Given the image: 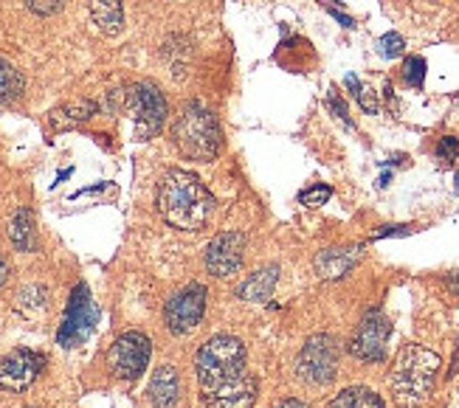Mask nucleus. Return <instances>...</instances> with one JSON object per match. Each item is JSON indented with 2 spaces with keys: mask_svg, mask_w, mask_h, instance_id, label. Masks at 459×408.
Returning <instances> with one entry per match:
<instances>
[{
  "mask_svg": "<svg viewBox=\"0 0 459 408\" xmlns=\"http://www.w3.org/2000/svg\"><path fill=\"white\" fill-rule=\"evenodd\" d=\"M158 212L178 231H201L214 217V197L192 172L172 169L158 187Z\"/></svg>",
  "mask_w": 459,
  "mask_h": 408,
  "instance_id": "obj_1",
  "label": "nucleus"
},
{
  "mask_svg": "<svg viewBox=\"0 0 459 408\" xmlns=\"http://www.w3.org/2000/svg\"><path fill=\"white\" fill-rule=\"evenodd\" d=\"M440 372V355L420 343H406L389 372V392L397 408H420Z\"/></svg>",
  "mask_w": 459,
  "mask_h": 408,
  "instance_id": "obj_2",
  "label": "nucleus"
},
{
  "mask_svg": "<svg viewBox=\"0 0 459 408\" xmlns=\"http://www.w3.org/2000/svg\"><path fill=\"white\" fill-rule=\"evenodd\" d=\"M175 144L186 158L192 161H212L217 152H221V125L212 110H206L201 101H186L175 118Z\"/></svg>",
  "mask_w": 459,
  "mask_h": 408,
  "instance_id": "obj_3",
  "label": "nucleus"
},
{
  "mask_svg": "<svg viewBox=\"0 0 459 408\" xmlns=\"http://www.w3.org/2000/svg\"><path fill=\"white\" fill-rule=\"evenodd\" d=\"M195 366L197 383H201L204 392H209L214 386L234 380L246 372V343L234 335H214L201 346Z\"/></svg>",
  "mask_w": 459,
  "mask_h": 408,
  "instance_id": "obj_4",
  "label": "nucleus"
},
{
  "mask_svg": "<svg viewBox=\"0 0 459 408\" xmlns=\"http://www.w3.org/2000/svg\"><path fill=\"white\" fill-rule=\"evenodd\" d=\"M125 108L133 113L135 135L142 141L161 133L167 121V101L164 93L158 91V85H152V82H135L133 88H127Z\"/></svg>",
  "mask_w": 459,
  "mask_h": 408,
  "instance_id": "obj_5",
  "label": "nucleus"
},
{
  "mask_svg": "<svg viewBox=\"0 0 459 408\" xmlns=\"http://www.w3.org/2000/svg\"><path fill=\"white\" fill-rule=\"evenodd\" d=\"M296 372L305 383H313V386L333 383L338 375V343H335V338L327 333L313 335L302 346V352H299Z\"/></svg>",
  "mask_w": 459,
  "mask_h": 408,
  "instance_id": "obj_6",
  "label": "nucleus"
},
{
  "mask_svg": "<svg viewBox=\"0 0 459 408\" xmlns=\"http://www.w3.org/2000/svg\"><path fill=\"white\" fill-rule=\"evenodd\" d=\"M152 343L144 333H125L113 341L108 350V366L118 380H135L142 378L150 363Z\"/></svg>",
  "mask_w": 459,
  "mask_h": 408,
  "instance_id": "obj_7",
  "label": "nucleus"
},
{
  "mask_svg": "<svg viewBox=\"0 0 459 408\" xmlns=\"http://www.w3.org/2000/svg\"><path fill=\"white\" fill-rule=\"evenodd\" d=\"M204 313H206V288L204 284H189V288L178 291L167 301L164 321L175 335H186L204 321Z\"/></svg>",
  "mask_w": 459,
  "mask_h": 408,
  "instance_id": "obj_8",
  "label": "nucleus"
},
{
  "mask_svg": "<svg viewBox=\"0 0 459 408\" xmlns=\"http://www.w3.org/2000/svg\"><path fill=\"white\" fill-rule=\"evenodd\" d=\"M392 333V324L384 316V310H369L364 321L358 324V330L350 341V352L364 360V363H377L386 358V341Z\"/></svg>",
  "mask_w": 459,
  "mask_h": 408,
  "instance_id": "obj_9",
  "label": "nucleus"
},
{
  "mask_svg": "<svg viewBox=\"0 0 459 408\" xmlns=\"http://www.w3.org/2000/svg\"><path fill=\"white\" fill-rule=\"evenodd\" d=\"M46 358L37 355L31 350H14L9 355L0 358V389L23 395L37 383V378L43 375Z\"/></svg>",
  "mask_w": 459,
  "mask_h": 408,
  "instance_id": "obj_10",
  "label": "nucleus"
},
{
  "mask_svg": "<svg viewBox=\"0 0 459 408\" xmlns=\"http://www.w3.org/2000/svg\"><path fill=\"white\" fill-rule=\"evenodd\" d=\"M246 262V237L239 231H223L217 234L206 248V271L212 276H231L243 268Z\"/></svg>",
  "mask_w": 459,
  "mask_h": 408,
  "instance_id": "obj_11",
  "label": "nucleus"
},
{
  "mask_svg": "<svg viewBox=\"0 0 459 408\" xmlns=\"http://www.w3.org/2000/svg\"><path fill=\"white\" fill-rule=\"evenodd\" d=\"M254 403H256V378L246 372L204 392L206 408H251Z\"/></svg>",
  "mask_w": 459,
  "mask_h": 408,
  "instance_id": "obj_12",
  "label": "nucleus"
},
{
  "mask_svg": "<svg viewBox=\"0 0 459 408\" xmlns=\"http://www.w3.org/2000/svg\"><path fill=\"white\" fill-rule=\"evenodd\" d=\"M93 321H96V310H93V304L88 299V291L76 288V293L71 299V308H68V316L63 321V330H59V341H63L65 346L79 343L91 333Z\"/></svg>",
  "mask_w": 459,
  "mask_h": 408,
  "instance_id": "obj_13",
  "label": "nucleus"
},
{
  "mask_svg": "<svg viewBox=\"0 0 459 408\" xmlns=\"http://www.w3.org/2000/svg\"><path fill=\"white\" fill-rule=\"evenodd\" d=\"M364 259V245H344V248H325L318 251L313 268L322 279H342L358 262Z\"/></svg>",
  "mask_w": 459,
  "mask_h": 408,
  "instance_id": "obj_14",
  "label": "nucleus"
},
{
  "mask_svg": "<svg viewBox=\"0 0 459 408\" xmlns=\"http://www.w3.org/2000/svg\"><path fill=\"white\" fill-rule=\"evenodd\" d=\"M178 397H181V378L169 363L158 366L150 380V400L155 408H175Z\"/></svg>",
  "mask_w": 459,
  "mask_h": 408,
  "instance_id": "obj_15",
  "label": "nucleus"
},
{
  "mask_svg": "<svg viewBox=\"0 0 459 408\" xmlns=\"http://www.w3.org/2000/svg\"><path fill=\"white\" fill-rule=\"evenodd\" d=\"M91 6V17L96 29L108 34V37H116L125 26V9H122V0H88Z\"/></svg>",
  "mask_w": 459,
  "mask_h": 408,
  "instance_id": "obj_16",
  "label": "nucleus"
},
{
  "mask_svg": "<svg viewBox=\"0 0 459 408\" xmlns=\"http://www.w3.org/2000/svg\"><path fill=\"white\" fill-rule=\"evenodd\" d=\"M276 282H279V268H276V265H268V268L251 273L243 284H239L237 296L246 299V301H265L273 293Z\"/></svg>",
  "mask_w": 459,
  "mask_h": 408,
  "instance_id": "obj_17",
  "label": "nucleus"
},
{
  "mask_svg": "<svg viewBox=\"0 0 459 408\" xmlns=\"http://www.w3.org/2000/svg\"><path fill=\"white\" fill-rule=\"evenodd\" d=\"M99 110L96 101H74V105H63V108H56L48 113V121H51V127L54 130H68V127H76V125H82V121L93 118Z\"/></svg>",
  "mask_w": 459,
  "mask_h": 408,
  "instance_id": "obj_18",
  "label": "nucleus"
},
{
  "mask_svg": "<svg viewBox=\"0 0 459 408\" xmlns=\"http://www.w3.org/2000/svg\"><path fill=\"white\" fill-rule=\"evenodd\" d=\"M9 239L17 251H34L37 248V231H34V217L29 209H17L9 222Z\"/></svg>",
  "mask_w": 459,
  "mask_h": 408,
  "instance_id": "obj_19",
  "label": "nucleus"
},
{
  "mask_svg": "<svg viewBox=\"0 0 459 408\" xmlns=\"http://www.w3.org/2000/svg\"><path fill=\"white\" fill-rule=\"evenodd\" d=\"M327 408H386L381 395H375L372 389H367V386H350V389L338 392Z\"/></svg>",
  "mask_w": 459,
  "mask_h": 408,
  "instance_id": "obj_20",
  "label": "nucleus"
},
{
  "mask_svg": "<svg viewBox=\"0 0 459 408\" xmlns=\"http://www.w3.org/2000/svg\"><path fill=\"white\" fill-rule=\"evenodd\" d=\"M20 93H23V74L0 56V105H9Z\"/></svg>",
  "mask_w": 459,
  "mask_h": 408,
  "instance_id": "obj_21",
  "label": "nucleus"
},
{
  "mask_svg": "<svg viewBox=\"0 0 459 408\" xmlns=\"http://www.w3.org/2000/svg\"><path fill=\"white\" fill-rule=\"evenodd\" d=\"M48 304V291L43 284H31V288H23L17 296V310H23L26 316H31L34 310H43Z\"/></svg>",
  "mask_w": 459,
  "mask_h": 408,
  "instance_id": "obj_22",
  "label": "nucleus"
},
{
  "mask_svg": "<svg viewBox=\"0 0 459 408\" xmlns=\"http://www.w3.org/2000/svg\"><path fill=\"white\" fill-rule=\"evenodd\" d=\"M403 79L409 82L411 88H420L426 79V59L423 56H409L403 65Z\"/></svg>",
  "mask_w": 459,
  "mask_h": 408,
  "instance_id": "obj_23",
  "label": "nucleus"
},
{
  "mask_svg": "<svg viewBox=\"0 0 459 408\" xmlns=\"http://www.w3.org/2000/svg\"><path fill=\"white\" fill-rule=\"evenodd\" d=\"M347 88L355 93L358 105H361L367 113H377V101H375V96H372V91H369V88H364L361 82H358L355 76H347Z\"/></svg>",
  "mask_w": 459,
  "mask_h": 408,
  "instance_id": "obj_24",
  "label": "nucleus"
},
{
  "mask_svg": "<svg viewBox=\"0 0 459 408\" xmlns=\"http://www.w3.org/2000/svg\"><path fill=\"white\" fill-rule=\"evenodd\" d=\"M330 195H333V189L330 187H325V183H318V187H313V189H307V192H302L299 195V200L305 203V206H325V203L330 200Z\"/></svg>",
  "mask_w": 459,
  "mask_h": 408,
  "instance_id": "obj_25",
  "label": "nucleus"
},
{
  "mask_svg": "<svg viewBox=\"0 0 459 408\" xmlns=\"http://www.w3.org/2000/svg\"><path fill=\"white\" fill-rule=\"evenodd\" d=\"M403 48H406V43H403V37L401 34H384L381 37V54L384 56H389V59H394L397 54H403Z\"/></svg>",
  "mask_w": 459,
  "mask_h": 408,
  "instance_id": "obj_26",
  "label": "nucleus"
},
{
  "mask_svg": "<svg viewBox=\"0 0 459 408\" xmlns=\"http://www.w3.org/2000/svg\"><path fill=\"white\" fill-rule=\"evenodd\" d=\"M26 6L39 17H48V14H56L59 9H63L65 0H26Z\"/></svg>",
  "mask_w": 459,
  "mask_h": 408,
  "instance_id": "obj_27",
  "label": "nucleus"
},
{
  "mask_svg": "<svg viewBox=\"0 0 459 408\" xmlns=\"http://www.w3.org/2000/svg\"><path fill=\"white\" fill-rule=\"evenodd\" d=\"M437 155H440L443 161H454L456 158V138H443L440 141V147H437Z\"/></svg>",
  "mask_w": 459,
  "mask_h": 408,
  "instance_id": "obj_28",
  "label": "nucleus"
},
{
  "mask_svg": "<svg viewBox=\"0 0 459 408\" xmlns=\"http://www.w3.org/2000/svg\"><path fill=\"white\" fill-rule=\"evenodd\" d=\"M273 408H310V405L302 403V400H282V403H276Z\"/></svg>",
  "mask_w": 459,
  "mask_h": 408,
  "instance_id": "obj_29",
  "label": "nucleus"
},
{
  "mask_svg": "<svg viewBox=\"0 0 459 408\" xmlns=\"http://www.w3.org/2000/svg\"><path fill=\"white\" fill-rule=\"evenodd\" d=\"M6 279H9V265H6L4 259H0V288L6 284Z\"/></svg>",
  "mask_w": 459,
  "mask_h": 408,
  "instance_id": "obj_30",
  "label": "nucleus"
},
{
  "mask_svg": "<svg viewBox=\"0 0 459 408\" xmlns=\"http://www.w3.org/2000/svg\"><path fill=\"white\" fill-rule=\"evenodd\" d=\"M451 288H456V291H459V279H451Z\"/></svg>",
  "mask_w": 459,
  "mask_h": 408,
  "instance_id": "obj_31",
  "label": "nucleus"
}]
</instances>
